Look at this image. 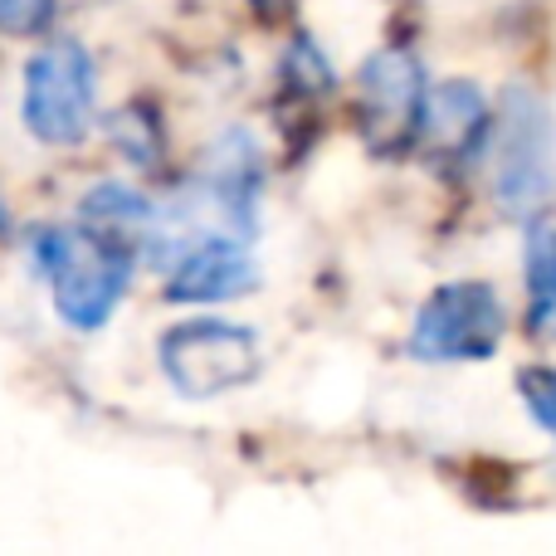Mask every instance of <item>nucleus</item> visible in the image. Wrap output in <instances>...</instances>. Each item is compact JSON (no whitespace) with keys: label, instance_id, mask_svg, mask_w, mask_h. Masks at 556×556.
Wrapping results in <instances>:
<instances>
[{"label":"nucleus","instance_id":"f257e3e1","mask_svg":"<svg viewBox=\"0 0 556 556\" xmlns=\"http://www.w3.org/2000/svg\"><path fill=\"white\" fill-rule=\"evenodd\" d=\"M132 244L93 230V225H49L35 235V260L49 278L54 307L68 327L98 332L117 313L132 278Z\"/></svg>","mask_w":556,"mask_h":556},{"label":"nucleus","instance_id":"f03ea898","mask_svg":"<svg viewBox=\"0 0 556 556\" xmlns=\"http://www.w3.org/2000/svg\"><path fill=\"white\" fill-rule=\"evenodd\" d=\"M493 201L508 220H538L556 191L552 108L532 88H508L493 117Z\"/></svg>","mask_w":556,"mask_h":556},{"label":"nucleus","instance_id":"7ed1b4c3","mask_svg":"<svg viewBox=\"0 0 556 556\" xmlns=\"http://www.w3.org/2000/svg\"><path fill=\"white\" fill-rule=\"evenodd\" d=\"M162 371L176 395L186 401H220V395L240 391V386L260 381L264 371V346L244 323H225V317H191L176 323L156 346Z\"/></svg>","mask_w":556,"mask_h":556},{"label":"nucleus","instance_id":"20e7f679","mask_svg":"<svg viewBox=\"0 0 556 556\" xmlns=\"http://www.w3.org/2000/svg\"><path fill=\"white\" fill-rule=\"evenodd\" d=\"M98 103V74L93 59L78 39H59V45L39 49L25 64V98H20V117L25 127L49 147H68L88 132Z\"/></svg>","mask_w":556,"mask_h":556},{"label":"nucleus","instance_id":"39448f33","mask_svg":"<svg viewBox=\"0 0 556 556\" xmlns=\"http://www.w3.org/2000/svg\"><path fill=\"white\" fill-rule=\"evenodd\" d=\"M503 298L479 278L440 283L410 327V356L420 362H483L503 342Z\"/></svg>","mask_w":556,"mask_h":556},{"label":"nucleus","instance_id":"423d86ee","mask_svg":"<svg viewBox=\"0 0 556 556\" xmlns=\"http://www.w3.org/2000/svg\"><path fill=\"white\" fill-rule=\"evenodd\" d=\"M425 103H430V84L410 49H376L356 74V127L376 156L410 152L420 137Z\"/></svg>","mask_w":556,"mask_h":556},{"label":"nucleus","instance_id":"0eeeda50","mask_svg":"<svg viewBox=\"0 0 556 556\" xmlns=\"http://www.w3.org/2000/svg\"><path fill=\"white\" fill-rule=\"evenodd\" d=\"M260 186H264V166H260V147L250 132H225L215 137L211 156L201 172V201L211 205L215 225L230 235H250L254 230V205H260Z\"/></svg>","mask_w":556,"mask_h":556},{"label":"nucleus","instance_id":"6e6552de","mask_svg":"<svg viewBox=\"0 0 556 556\" xmlns=\"http://www.w3.org/2000/svg\"><path fill=\"white\" fill-rule=\"evenodd\" d=\"M254 278L260 274H254V260L244 250V235L211 230L176 260L166 298L172 303H225V298L250 293Z\"/></svg>","mask_w":556,"mask_h":556},{"label":"nucleus","instance_id":"1a4fd4ad","mask_svg":"<svg viewBox=\"0 0 556 556\" xmlns=\"http://www.w3.org/2000/svg\"><path fill=\"white\" fill-rule=\"evenodd\" d=\"M493 123H489V103L473 84H440L430 88V103H425V117H420V147L430 162L440 166H459L489 142Z\"/></svg>","mask_w":556,"mask_h":556},{"label":"nucleus","instance_id":"9d476101","mask_svg":"<svg viewBox=\"0 0 556 556\" xmlns=\"http://www.w3.org/2000/svg\"><path fill=\"white\" fill-rule=\"evenodd\" d=\"M528 317L532 332H556V230L532 225L528 230Z\"/></svg>","mask_w":556,"mask_h":556},{"label":"nucleus","instance_id":"9b49d317","mask_svg":"<svg viewBox=\"0 0 556 556\" xmlns=\"http://www.w3.org/2000/svg\"><path fill=\"white\" fill-rule=\"evenodd\" d=\"M108 132H113V142L123 147V156H132L137 166L162 162V127H156V113L147 103L117 108L113 123H108Z\"/></svg>","mask_w":556,"mask_h":556},{"label":"nucleus","instance_id":"f8f14e48","mask_svg":"<svg viewBox=\"0 0 556 556\" xmlns=\"http://www.w3.org/2000/svg\"><path fill=\"white\" fill-rule=\"evenodd\" d=\"M59 15V0H0V29L15 39L45 35Z\"/></svg>","mask_w":556,"mask_h":556},{"label":"nucleus","instance_id":"ddd939ff","mask_svg":"<svg viewBox=\"0 0 556 556\" xmlns=\"http://www.w3.org/2000/svg\"><path fill=\"white\" fill-rule=\"evenodd\" d=\"M518 386H522V401H528L532 420L556 434V366H528L518 376Z\"/></svg>","mask_w":556,"mask_h":556},{"label":"nucleus","instance_id":"4468645a","mask_svg":"<svg viewBox=\"0 0 556 556\" xmlns=\"http://www.w3.org/2000/svg\"><path fill=\"white\" fill-rule=\"evenodd\" d=\"M250 10L260 20H283L288 10H293V0H250Z\"/></svg>","mask_w":556,"mask_h":556}]
</instances>
